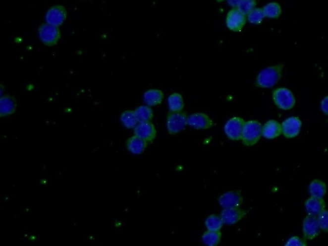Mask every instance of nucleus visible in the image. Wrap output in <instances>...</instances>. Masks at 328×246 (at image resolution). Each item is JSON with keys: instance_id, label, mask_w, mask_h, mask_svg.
<instances>
[{"instance_id": "nucleus-9", "label": "nucleus", "mask_w": 328, "mask_h": 246, "mask_svg": "<svg viewBox=\"0 0 328 246\" xmlns=\"http://www.w3.org/2000/svg\"><path fill=\"white\" fill-rule=\"evenodd\" d=\"M243 197L240 190H232L220 195L219 203L224 209L239 208L243 203Z\"/></svg>"}, {"instance_id": "nucleus-20", "label": "nucleus", "mask_w": 328, "mask_h": 246, "mask_svg": "<svg viewBox=\"0 0 328 246\" xmlns=\"http://www.w3.org/2000/svg\"><path fill=\"white\" fill-rule=\"evenodd\" d=\"M308 191L311 197L323 198L327 194V184L322 180L316 179L310 183Z\"/></svg>"}, {"instance_id": "nucleus-4", "label": "nucleus", "mask_w": 328, "mask_h": 246, "mask_svg": "<svg viewBox=\"0 0 328 246\" xmlns=\"http://www.w3.org/2000/svg\"><path fill=\"white\" fill-rule=\"evenodd\" d=\"M38 32L41 42L48 46L57 45L61 38L60 28L47 23H43L39 26Z\"/></svg>"}, {"instance_id": "nucleus-23", "label": "nucleus", "mask_w": 328, "mask_h": 246, "mask_svg": "<svg viewBox=\"0 0 328 246\" xmlns=\"http://www.w3.org/2000/svg\"><path fill=\"white\" fill-rule=\"evenodd\" d=\"M134 112L139 123L151 122L154 118L152 109L149 106L137 107Z\"/></svg>"}, {"instance_id": "nucleus-25", "label": "nucleus", "mask_w": 328, "mask_h": 246, "mask_svg": "<svg viewBox=\"0 0 328 246\" xmlns=\"http://www.w3.org/2000/svg\"><path fill=\"white\" fill-rule=\"evenodd\" d=\"M121 122L126 128H135L138 124V120L135 116V112L133 111H126L121 114L120 117Z\"/></svg>"}, {"instance_id": "nucleus-6", "label": "nucleus", "mask_w": 328, "mask_h": 246, "mask_svg": "<svg viewBox=\"0 0 328 246\" xmlns=\"http://www.w3.org/2000/svg\"><path fill=\"white\" fill-rule=\"evenodd\" d=\"M245 121L239 117L231 118L224 126V132L229 139L239 140L242 139Z\"/></svg>"}, {"instance_id": "nucleus-31", "label": "nucleus", "mask_w": 328, "mask_h": 246, "mask_svg": "<svg viewBox=\"0 0 328 246\" xmlns=\"http://www.w3.org/2000/svg\"><path fill=\"white\" fill-rule=\"evenodd\" d=\"M321 108L323 113L328 116V96L323 99L321 103Z\"/></svg>"}, {"instance_id": "nucleus-24", "label": "nucleus", "mask_w": 328, "mask_h": 246, "mask_svg": "<svg viewBox=\"0 0 328 246\" xmlns=\"http://www.w3.org/2000/svg\"><path fill=\"white\" fill-rule=\"evenodd\" d=\"M262 9L264 10L265 16L271 19L278 18L282 12L281 6L277 2H271L267 4Z\"/></svg>"}, {"instance_id": "nucleus-28", "label": "nucleus", "mask_w": 328, "mask_h": 246, "mask_svg": "<svg viewBox=\"0 0 328 246\" xmlns=\"http://www.w3.org/2000/svg\"><path fill=\"white\" fill-rule=\"evenodd\" d=\"M257 4L256 0H242L237 8L244 14L248 15L251 11L255 9Z\"/></svg>"}, {"instance_id": "nucleus-8", "label": "nucleus", "mask_w": 328, "mask_h": 246, "mask_svg": "<svg viewBox=\"0 0 328 246\" xmlns=\"http://www.w3.org/2000/svg\"><path fill=\"white\" fill-rule=\"evenodd\" d=\"M246 15L240 12L237 8H233L227 14L226 23L227 27L233 32H241L246 23Z\"/></svg>"}, {"instance_id": "nucleus-11", "label": "nucleus", "mask_w": 328, "mask_h": 246, "mask_svg": "<svg viewBox=\"0 0 328 246\" xmlns=\"http://www.w3.org/2000/svg\"><path fill=\"white\" fill-rule=\"evenodd\" d=\"M301 126L300 119L297 117L288 118L282 123V134L287 138L296 137L300 133Z\"/></svg>"}, {"instance_id": "nucleus-29", "label": "nucleus", "mask_w": 328, "mask_h": 246, "mask_svg": "<svg viewBox=\"0 0 328 246\" xmlns=\"http://www.w3.org/2000/svg\"><path fill=\"white\" fill-rule=\"evenodd\" d=\"M321 230L328 232V210H325L318 216Z\"/></svg>"}, {"instance_id": "nucleus-14", "label": "nucleus", "mask_w": 328, "mask_h": 246, "mask_svg": "<svg viewBox=\"0 0 328 246\" xmlns=\"http://www.w3.org/2000/svg\"><path fill=\"white\" fill-rule=\"evenodd\" d=\"M134 133L146 142H152L157 135L156 128L151 122L139 123L134 128Z\"/></svg>"}, {"instance_id": "nucleus-17", "label": "nucleus", "mask_w": 328, "mask_h": 246, "mask_svg": "<svg viewBox=\"0 0 328 246\" xmlns=\"http://www.w3.org/2000/svg\"><path fill=\"white\" fill-rule=\"evenodd\" d=\"M281 133V124L276 121H269L262 126V136L268 139H274L280 136Z\"/></svg>"}, {"instance_id": "nucleus-10", "label": "nucleus", "mask_w": 328, "mask_h": 246, "mask_svg": "<svg viewBox=\"0 0 328 246\" xmlns=\"http://www.w3.org/2000/svg\"><path fill=\"white\" fill-rule=\"evenodd\" d=\"M318 217L308 215L303 223V236L306 240H312L320 234Z\"/></svg>"}, {"instance_id": "nucleus-16", "label": "nucleus", "mask_w": 328, "mask_h": 246, "mask_svg": "<svg viewBox=\"0 0 328 246\" xmlns=\"http://www.w3.org/2000/svg\"><path fill=\"white\" fill-rule=\"evenodd\" d=\"M16 98L9 95L1 96L0 99V116L6 117L12 115L16 111Z\"/></svg>"}, {"instance_id": "nucleus-32", "label": "nucleus", "mask_w": 328, "mask_h": 246, "mask_svg": "<svg viewBox=\"0 0 328 246\" xmlns=\"http://www.w3.org/2000/svg\"><path fill=\"white\" fill-rule=\"evenodd\" d=\"M242 1V0H227L229 5L233 8H237Z\"/></svg>"}, {"instance_id": "nucleus-22", "label": "nucleus", "mask_w": 328, "mask_h": 246, "mask_svg": "<svg viewBox=\"0 0 328 246\" xmlns=\"http://www.w3.org/2000/svg\"><path fill=\"white\" fill-rule=\"evenodd\" d=\"M167 102L170 112H181L184 108V102L182 96L176 92L169 96Z\"/></svg>"}, {"instance_id": "nucleus-21", "label": "nucleus", "mask_w": 328, "mask_h": 246, "mask_svg": "<svg viewBox=\"0 0 328 246\" xmlns=\"http://www.w3.org/2000/svg\"><path fill=\"white\" fill-rule=\"evenodd\" d=\"M221 238L220 231L208 230L203 235L202 241L207 246H216L220 243Z\"/></svg>"}, {"instance_id": "nucleus-18", "label": "nucleus", "mask_w": 328, "mask_h": 246, "mask_svg": "<svg viewBox=\"0 0 328 246\" xmlns=\"http://www.w3.org/2000/svg\"><path fill=\"white\" fill-rule=\"evenodd\" d=\"M148 144V142L143 138L134 135L128 138L126 142V146L130 153L134 155H141L147 148Z\"/></svg>"}, {"instance_id": "nucleus-26", "label": "nucleus", "mask_w": 328, "mask_h": 246, "mask_svg": "<svg viewBox=\"0 0 328 246\" xmlns=\"http://www.w3.org/2000/svg\"><path fill=\"white\" fill-rule=\"evenodd\" d=\"M224 225L221 217L217 215H211L205 221V226L208 230L220 231Z\"/></svg>"}, {"instance_id": "nucleus-33", "label": "nucleus", "mask_w": 328, "mask_h": 246, "mask_svg": "<svg viewBox=\"0 0 328 246\" xmlns=\"http://www.w3.org/2000/svg\"><path fill=\"white\" fill-rule=\"evenodd\" d=\"M216 1L219 2V3H220V2L224 1H225V0H216Z\"/></svg>"}, {"instance_id": "nucleus-2", "label": "nucleus", "mask_w": 328, "mask_h": 246, "mask_svg": "<svg viewBox=\"0 0 328 246\" xmlns=\"http://www.w3.org/2000/svg\"><path fill=\"white\" fill-rule=\"evenodd\" d=\"M262 135V126L258 121L253 120L245 123L242 140L247 146H254L259 141Z\"/></svg>"}, {"instance_id": "nucleus-3", "label": "nucleus", "mask_w": 328, "mask_h": 246, "mask_svg": "<svg viewBox=\"0 0 328 246\" xmlns=\"http://www.w3.org/2000/svg\"><path fill=\"white\" fill-rule=\"evenodd\" d=\"M273 99L274 104L284 111L292 109L296 104L294 94L287 88L279 87L275 89L273 91Z\"/></svg>"}, {"instance_id": "nucleus-30", "label": "nucleus", "mask_w": 328, "mask_h": 246, "mask_svg": "<svg viewBox=\"0 0 328 246\" xmlns=\"http://www.w3.org/2000/svg\"><path fill=\"white\" fill-rule=\"evenodd\" d=\"M286 246H305L307 245V242L304 239H302L300 237H292L287 241V243H286Z\"/></svg>"}, {"instance_id": "nucleus-5", "label": "nucleus", "mask_w": 328, "mask_h": 246, "mask_svg": "<svg viewBox=\"0 0 328 246\" xmlns=\"http://www.w3.org/2000/svg\"><path fill=\"white\" fill-rule=\"evenodd\" d=\"M188 118L184 112H170L167 117L168 132L170 135L181 132L188 124Z\"/></svg>"}, {"instance_id": "nucleus-15", "label": "nucleus", "mask_w": 328, "mask_h": 246, "mask_svg": "<svg viewBox=\"0 0 328 246\" xmlns=\"http://www.w3.org/2000/svg\"><path fill=\"white\" fill-rule=\"evenodd\" d=\"M305 206L307 214L313 216L318 215L326 210V203L323 198L310 197L305 201Z\"/></svg>"}, {"instance_id": "nucleus-27", "label": "nucleus", "mask_w": 328, "mask_h": 246, "mask_svg": "<svg viewBox=\"0 0 328 246\" xmlns=\"http://www.w3.org/2000/svg\"><path fill=\"white\" fill-rule=\"evenodd\" d=\"M265 17L266 16H265L263 9L260 8H255L248 15V20L251 24L259 25Z\"/></svg>"}, {"instance_id": "nucleus-12", "label": "nucleus", "mask_w": 328, "mask_h": 246, "mask_svg": "<svg viewBox=\"0 0 328 246\" xmlns=\"http://www.w3.org/2000/svg\"><path fill=\"white\" fill-rule=\"evenodd\" d=\"M248 214V211L239 208L224 209L220 213L223 223L225 225H233L242 220Z\"/></svg>"}, {"instance_id": "nucleus-7", "label": "nucleus", "mask_w": 328, "mask_h": 246, "mask_svg": "<svg viewBox=\"0 0 328 246\" xmlns=\"http://www.w3.org/2000/svg\"><path fill=\"white\" fill-rule=\"evenodd\" d=\"M67 12L64 6L56 5L48 9L46 14V21L50 25L60 27L66 20Z\"/></svg>"}, {"instance_id": "nucleus-1", "label": "nucleus", "mask_w": 328, "mask_h": 246, "mask_svg": "<svg viewBox=\"0 0 328 246\" xmlns=\"http://www.w3.org/2000/svg\"><path fill=\"white\" fill-rule=\"evenodd\" d=\"M283 66L284 65L280 63L262 70L256 79V85L261 88H271L274 86L281 78Z\"/></svg>"}, {"instance_id": "nucleus-13", "label": "nucleus", "mask_w": 328, "mask_h": 246, "mask_svg": "<svg viewBox=\"0 0 328 246\" xmlns=\"http://www.w3.org/2000/svg\"><path fill=\"white\" fill-rule=\"evenodd\" d=\"M188 125L196 129H207L213 126V121L204 113H195L188 118Z\"/></svg>"}, {"instance_id": "nucleus-19", "label": "nucleus", "mask_w": 328, "mask_h": 246, "mask_svg": "<svg viewBox=\"0 0 328 246\" xmlns=\"http://www.w3.org/2000/svg\"><path fill=\"white\" fill-rule=\"evenodd\" d=\"M164 93L159 89H150L144 94V101L149 107L161 104L164 99Z\"/></svg>"}]
</instances>
